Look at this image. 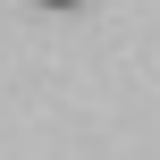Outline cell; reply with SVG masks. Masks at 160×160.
Wrapping results in <instances>:
<instances>
[{"mask_svg": "<svg viewBox=\"0 0 160 160\" xmlns=\"http://www.w3.org/2000/svg\"><path fill=\"white\" fill-rule=\"evenodd\" d=\"M42 8H76V0H42Z\"/></svg>", "mask_w": 160, "mask_h": 160, "instance_id": "1", "label": "cell"}]
</instances>
